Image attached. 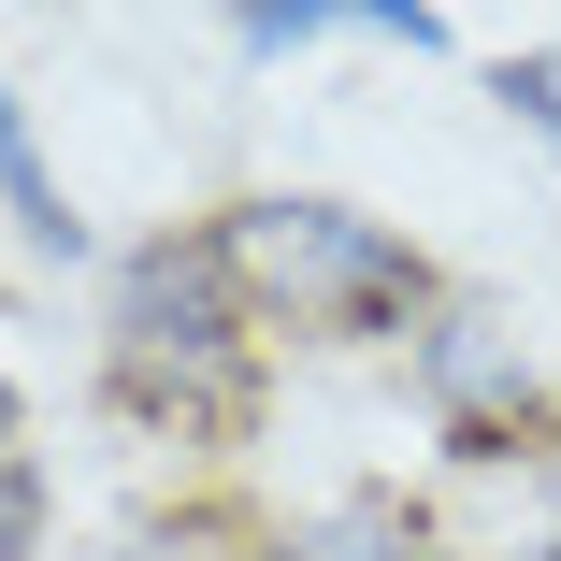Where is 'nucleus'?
Masks as SVG:
<instances>
[{
  "label": "nucleus",
  "instance_id": "nucleus-1",
  "mask_svg": "<svg viewBox=\"0 0 561 561\" xmlns=\"http://www.w3.org/2000/svg\"><path fill=\"white\" fill-rule=\"evenodd\" d=\"M216 274H231V302H274L288 331H389L432 302V260L346 202H245L216 231Z\"/></svg>",
  "mask_w": 561,
  "mask_h": 561
},
{
  "label": "nucleus",
  "instance_id": "nucleus-2",
  "mask_svg": "<svg viewBox=\"0 0 561 561\" xmlns=\"http://www.w3.org/2000/svg\"><path fill=\"white\" fill-rule=\"evenodd\" d=\"M116 403L130 417H173V432H216L245 403V331H231L216 245H145L116 274Z\"/></svg>",
  "mask_w": 561,
  "mask_h": 561
},
{
  "label": "nucleus",
  "instance_id": "nucleus-3",
  "mask_svg": "<svg viewBox=\"0 0 561 561\" xmlns=\"http://www.w3.org/2000/svg\"><path fill=\"white\" fill-rule=\"evenodd\" d=\"M0 187H15L30 245H58V260H72V202H58V173H44V145H30V116H15V87H0Z\"/></svg>",
  "mask_w": 561,
  "mask_h": 561
},
{
  "label": "nucleus",
  "instance_id": "nucleus-4",
  "mask_svg": "<svg viewBox=\"0 0 561 561\" xmlns=\"http://www.w3.org/2000/svg\"><path fill=\"white\" fill-rule=\"evenodd\" d=\"M30 533H44V490H30V461H0V561H30Z\"/></svg>",
  "mask_w": 561,
  "mask_h": 561
},
{
  "label": "nucleus",
  "instance_id": "nucleus-5",
  "mask_svg": "<svg viewBox=\"0 0 561 561\" xmlns=\"http://www.w3.org/2000/svg\"><path fill=\"white\" fill-rule=\"evenodd\" d=\"M504 101H518V130H547V145H561V72H547V58H518V72H504Z\"/></svg>",
  "mask_w": 561,
  "mask_h": 561
},
{
  "label": "nucleus",
  "instance_id": "nucleus-6",
  "mask_svg": "<svg viewBox=\"0 0 561 561\" xmlns=\"http://www.w3.org/2000/svg\"><path fill=\"white\" fill-rule=\"evenodd\" d=\"M0 461H15V389H0Z\"/></svg>",
  "mask_w": 561,
  "mask_h": 561
}]
</instances>
